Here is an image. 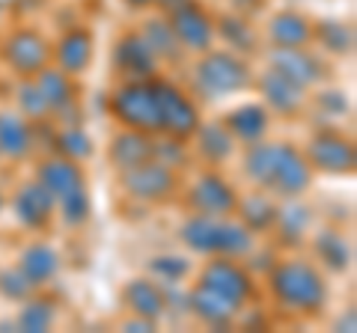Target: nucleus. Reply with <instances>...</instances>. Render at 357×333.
Wrapping results in <instances>:
<instances>
[{
	"instance_id": "1",
	"label": "nucleus",
	"mask_w": 357,
	"mask_h": 333,
	"mask_svg": "<svg viewBox=\"0 0 357 333\" xmlns=\"http://www.w3.org/2000/svg\"><path fill=\"white\" fill-rule=\"evenodd\" d=\"M244 176L253 187L268 191L271 196L298 199L307 194L316 179V170L310 166L304 149L286 140H259L248 146L244 155Z\"/></svg>"
},
{
	"instance_id": "2",
	"label": "nucleus",
	"mask_w": 357,
	"mask_h": 333,
	"mask_svg": "<svg viewBox=\"0 0 357 333\" xmlns=\"http://www.w3.org/2000/svg\"><path fill=\"white\" fill-rule=\"evenodd\" d=\"M268 292L277 304L298 316H316L328 304V280L310 259H280L268 271Z\"/></svg>"
},
{
	"instance_id": "3",
	"label": "nucleus",
	"mask_w": 357,
	"mask_h": 333,
	"mask_svg": "<svg viewBox=\"0 0 357 333\" xmlns=\"http://www.w3.org/2000/svg\"><path fill=\"white\" fill-rule=\"evenodd\" d=\"M36 179L48 187L54 196V206H57L60 220L69 229L84 226L93 212V199H89V187H86V173L81 161H72L66 155H54V158H45L36 170Z\"/></svg>"
},
{
	"instance_id": "4",
	"label": "nucleus",
	"mask_w": 357,
	"mask_h": 333,
	"mask_svg": "<svg viewBox=\"0 0 357 333\" xmlns=\"http://www.w3.org/2000/svg\"><path fill=\"white\" fill-rule=\"evenodd\" d=\"M178 238L197 256H232L244 259L253 250V232L241 220L191 215L178 229Z\"/></svg>"
},
{
	"instance_id": "5",
	"label": "nucleus",
	"mask_w": 357,
	"mask_h": 333,
	"mask_svg": "<svg viewBox=\"0 0 357 333\" xmlns=\"http://www.w3.org/2000/svg\"><path fill=\"white\" fill-rule=\"evenodd\" d=\"M194 86L203 98H229L253 86L250 63L229 48H208L194 63Z\"/></svg>"
},
{
	"instance_id": "6",
	"label": "nucleus",
	"mask_w": 357,
	"mask_h": 333,
	"mask_svg": "<svg viewBox=\"0 0 357 333\" xmlns=\"http://www.w3.org/2000/svg\"><path fill=\"white\" fill-rule=\"evenodd\" d=\"M107 114L122 128L161 137V104H158V93H155V75L119 84L107 95Z\"/></svg>"
},
{
	"instance_id": "7",
	"label": "nucleus",
	"mask_w": 357,
	"mask_h": 333,
	"mask_svg": "<svg viewBox=\"0 0 357 333\" xmlns=\"http://www.w3.org/2000/svg\"><path fill=\"white\" fill-rule=\"evenodd\" d=\"M0 60L18 81H24V77H36L54 63V45L42 30L18 24L6 33L3 45H0Z\"/></svg>"
},
{
	"instance_id": "8",
	"label": "nucleus",
	"mask_w": 357,
	"mask_h": 333,
	"mask_svg": "<svg viewBox=\"0 0 357 333\" xmlns=\"http://www.w3.org/2000/svg\"><path fill=\"white\" fill-rule=\"evenodd\" d=\"M119 185L131 199L137 203H149V206H161L167 199H173L178 191V173L176 166L164 164L158 158H149L131 170L119 173Z\"/></svg>"
},
{
	"instance_id": "9",
	"label": "nucleus",
	"mask_w": 357,
	"mask_h": 333,
	"mask_svg": "<svg viewBox=\"0 0 357 333\" xmlns=\"http://www.w3.org/2000/svg\"><path fill=\"white\" fill-rule=\"evenodd\" d=\"M167 24H170L173 36L178 42V48L203 54L208 48H215V15L199 3V0H178L176 6L167 9Z\"/></svg>"
},
{
	"instance_id": "10",
	"label": "nucleus",
	"mask_w": 357,
	"mask_h": 333,
	"mask_svg": "<svg viewBox=\"0 0 357 333\" xmlns=\"http://www.w3.org/2000/svg\"><path fill=\"white\" fill-rule=\"evenodd\" d=\"M155 93H158L161 104V137H170L178 143H191V137L199 128V107L185 90H178L176 84L155 77Z\"/></svg>"
},
{
	"instance_id": "11",
	"label": "nucleus",
	"mask_w": 357,
	"mask_h": 333,
	"mask_svg": "<svg viewBox=\"0 0 357 333\" xmlns=\"http://www.w3.org/2000/svg\"><path fill=\"white\" fill-rule=\"evenodd\" d=\"M197 283L211 288V292L223 295L227 301H232L238 309L248 304L253 297V292H256L253 274L244 268L241 259H232V256H208L206 265L199 268Z\"/></svg>"
},
{
	"instance_id": "12",
	"label": "nucleus",
	"mask_w": 357,
	"mask_h": 333,
	"mask_svg": "<svg viewBox=\"0 0 357 333\" xmlns=\"http://www.w3.org/2000/svg\"><path fill=\"white\" fill-rule=\"evenodd\" d=\"M307 161L316 173L325 176H349L354 173L357 155H354V143L337 128H321L310 137L307 143Z\"/></svg>"
},
{
	"instance_id": "13",
	"label": "nucleus",
	"mask_w": 357,
	"mask_h": 333,
	"mask_svg": "<svg viewBox=\"0 0 357 333\" xmlns=\"http://www.w3.org/2000/svg\"><path fill=\"white\" fill-rule=\"evenodd\" d=\"M188 206L197 215H208V217H232L238 206V191L236 185L211 166V170L199 173L197 182L188 187Z\"/></svg>"
},
{
	"instance_id": "14",
	"label": "nucleus",
	"mask_w": 357,
	"mask_h": 333,
	"mask_svg": "<svg viewBox=\"0 0 357 333\" xmlns=\"http://www.w3.org/2000/svg\"><path fill=\"white\" fill-rule=\"evenodd\" d=\"M253 86L262 93V104L268 107V114L292 119L307 104V90L304 86L295 84L292 77H286L283 72H277L274 65L271 69H265V72H259V77L253 75Z\"/></svg>"
},
{
	"instance_id": "15",
	"label": "nucleus",
	"mask_w": 357,
	"mask_h": 333,
	"mask_svg": "<svg viewBox=\"0 0 357 333\" xmlns=\"http://www.w3.org/2000/svg\"><path fill=\"white\" fill-rule=\"evenodd\" d=\"M9 203H13L15 220L24 229H30V232H45V229L54 224V217H57L54 196H51V191L39 179L18 185Z\"/></svg>"
},
{
	"instance_id": "16",
	"label": "nucleus",
	"mask_w": 357,
	"mask_h": 333,
	"mask_svg": "<svg viewBox=\"0 0 357 333\" xmlns=\"http://www.w3.org/2000/svg\"><path fill=\"white\" fill-rule=\"evenodd\" d=\"M96 60V36L89 27H69L54 45V63L69 77H81Z\"/></svg>"
},
{
	"instance_id": "17",
	"label": "nucleus",
	"mask_w": 357,
	"mask_h": 333,
	"mask_svg": "<svg viewBox=\"0 0 357 333\" xmlns=\"http://www.w3.org/2000/svg\"><path fill=\"white\" fill-rule=\"evenodd\" d=\"M114 65L126 81H140V77H152L158 72V57L140 36V30H128L114 45Z\"/></svg>"
},
{
	"instance_id": "18",
	"label": "nucleus",
	"mask_w": 357,
	"mask_h": 333,
	"mask_svg": "<svg viewBox=\"0 0 357 333\" xmlns=\"http://www.w3.org/2000/svg\"><path fill=\"white\" fill-rule=\"evenodd\" d=\"M220 125L229 131L236 143L253 146V143L265 140L268 131H271V114H268V107L262 102H248V104L232 107L229 114H223Z\"/></svg>"
},
{
	"instance_id": "19",
	"label": "nucleus",
	"mask_w": 357,
	"mask_h": 333,
	"mask_svg": "<svg viewBox=\"0 0 357 333\" xmlns=\"http://www.w3.org/2000/svg\"><path fill=\"white\" fill-rule=\"evenodd\" d=\"M271 65L286 77H292L304 90L316 86L325 77V63L310 48H271Z\"/></svg>"
},
{
	"instance_id": "20",
	"label": "nucleus",
	"mask_w": 357,
	"mask_h": 333,
	"mask_svg": "<svg viewBox=\"0 0 357 333\" xmlns=\"http://www.w3.org/2000/svg\"><path fill=\"white\" fill-rule=\"evenodd\" d=\"M268 39H271V48H310L312 21L298 9H277L268 18Z\"/></svg>"
},
{
	"instance_id": "21",
	"label": "nucleus",
	"mask_w": 357,
	"mask_h": 333,
	"mask_svg": "<svg viewBox=\"0 0 357 333\" xmlns=\"http://www.w3.org/2000/svg\"><path fill=\"white\" fill-rule=\"evenodd\" d=\"M122 307L131 309V316H140V318H152L158 321L167 309V297H164V288L161 283H155L152 277H134L122 286Z\"/></svg>"
},
{
	"instance_id": "22",
	"label": "nucleus",
	"mask_w": 357,
	"mask_h": 333,
	"mask_svg": "<svg viewBox=\"0 0 357 333\" xmlns=\"http://www.w3.org/2000/svg\"><path fill=\"white\" fill-rule=\"evenodd\" d=\"M15 268L24 274V280L33 288H39V286L51 283L54 277H57V271H60V253L54 250L51 244H45V241H33V244H27V247L21 250Z\"/></svg>"
},
{
	"instance_id": "23",
	"label": "nucleus",
	"mask_w": 357,
	"mask_h": 333,
	"mask_svg": "<svg viewBox=\"0 0 357 333\" xmlns=\"http://www.w3.org/2000/svg\"><path fill=\"white\" fill-rule=\"evenodd\" d=\"M107 155H110V164L116 170H131L143 161H149L155 155V140L152 134H143V131H131V128H122L119 134L110 140L107 146Z\"/></svg>"
},
{
	"instance_id": "24",
	"label": "nucleus",
	"mask_w": 357,
	"mask_h": 333,
	"mask_svg": "<svg viewBox=\"0 0 357 333\" xmlns=\"http://www.w3.org/2000/svg\"><path fill=\"white\" fill-rule=\"evenodd\" d=\"M188 307L194 309V316L199 321H206L211 327H227V325H232V318L238 316L236 304L227 301V297L218 295V292H211V288L199 286V283L191 288V295H188Z\"/></svg>"
},
{
	"instance_id": "25",
	"label": "nucleus",
	"mask_w": 357,
	"mask_h": 333,
	"mask_svg": "<svg viewBox=\"0 0 357 333\" xmlns=\"http://www.w3.org/2000/svg\"><path fill=\"white\" fill-rule=\"evenodd\" d=\"M30 149H33L30 119H24L18 110H0V155L21 161L30 155Z\"/></svg>"
},
{
	"instance_id": "26",
	"label": "nucleus",
	"mask_w": 357,
	"mask_h": 333,
	"mask_svg": "<svg viewBox=\"0 0 357 333\" xmlns=\"http://www.w3.org/2000/svg\"><path fill=\"white\" fill-rule=\"evenodd\" d=\"M36 86L42 90L45 102H48V110L51 114H69V110L75 107V77H69L66 72H60L57 65H48V69H42L36 77Z\"/></svg>"
},
{
	"instance_id": "27",
	"label": "nucleus",
	"mask_w": 357,
	"mask_h": 333,
	"mask_svg": "<svg viewBox=\"0 0 357 333\" xmlns=\"http://www.w3.org/2000/svg\"><path fill=\"white\" fill-rule=\"evenodd\" d=\"M236 215L241 217V224L248 226L250 232H268V229H274L280 208H277L271 194L256 187V191H250L248 196H238Z\"/></svg>"
},
{
	"instance_id": "28",
	"label": "nucleus",
	"mask_w": 357,
	"mask_h": 333,
	"mask_svg": "<svg viewBox=\"0 0 357 333\" xmlns=\"http://www.w3.org/2000/svg\"><path fill=\"white\" fill-rule=\"evenodd\" d=\"M312 250H316L319 268H328L331 274H342L351 265V244L337 229H319L312 238Z\"/></svg>"
},
{
	"instance_id": "29",
	"label": "nucleus",
	"mask_w": 357,
	"mask_h": 333,
	"mask_svg": "<svg viewBox=\"0 0 357 333\" xmlns=\"http://www.w3.org/2000/svg\"><path fill=\"white\" fill-rule=\"evenodd\" d=\"M191 140H197L199 158H203L208 166L227 164V161L232 158V152H236V140H232V134L220 125V122H208V125H203V122H199L197 134H194Z\"/></svg>"
},
{
	"instance_id": "30",
	"label": "nucleus",
	"mask_w": 357,
	"mask_h": 333,
	"mask_svg": "<svg viewBox=\"0 0 357 333\" xmlns=\"http://www.w3.org/2000/svg\"><path fill=\"white\" fill-rule=\"evenodd\" d=\"M312 42H316L321 51L345 57V54H351V48H354V30L349 21H342V18L312 21Z\"/></svg>"
},
{
	"instance_id": "31",
	"label": "nucleus",
	"mask_w": 357,
	"mask_h": 333,
	"mask_svg": "<svg viewBox=\"0 0 357 333\" xmlns=\"http://www.w3.org/2000/svg\"><path fill=\"white\" fill-rule=\"evenodd\" d=\"M215 36L223 39L227 48L241 54V57L256 51V33L244 15H223L220 21H215Z\"/></svg>"
},
{
	"instance_id": "32",
	"label": "nucleus",
	"mask_w": 357,
	"mask_h": 333,
	"mask_svg": "<svg viewBox=\"0 0 357 333\" xmlns=\"http://www.w3.org/2000/svg\"><path fill=\"white\" fill-rule=\"evenodd\" d=\"M21 313L15 318L18 330L24 333H45L54 327V318H57V309H54L51 301H42V297H27V301H21Z\"/></svg>"
},
{
	"instance_id": "33",
	"label": "nucleus",
	"mask_w": 357,
	"mask_h": 333,
	"mask_svg": "<svg viewBox=\"0 0 357 333\" xmlns=\"http://www.w3.org/2000/svg\"><path fill=\"white\" fill-rule=\"evenodd\" d=\"M140 36L146 39V45L152 48V54L158 60H176L178 57V42H176V36H173V30H170V24H167V18H152V21H146L143 24V30H140Z\"/></svg>"
},
{
	"instance_id": "34",
	"label": "nucleus",
	"mask_w": 357,
	"mask_h": 333,
	"mask_svg": "<svg viewBox=\"0 0 357 333\" xmlns=\"http://www.w3.org/2000/svg\"><path fill=\"white\" fill-rule=\"evenodd\" d=\"M18 114L24 116V119H48L51 116V110H48V102H45V95L42 90L36 86V81L33 77H24V81L18 84Z\"/></svg>"
},
{
	"instance_id": "35",
	"label": "nucleus",
	"mask_w": 357,
	"mask_h": 333,
	"mask_svg": "<svg viewBox=\"0 0 357 333\" xmlns=\"http://www.w3.org/2000/svg\"><path fill=\"white\" fill-rule=\"evenodd\" d=\"M149 274L155 283L161 286H173V283H182L188 274H191V262L185 256H170V253H164V256H155L149 262Z\"/></svg>"
},
{
	"instance_id": "36",
	"label": "nucleus",
	"mask_w": 357,
	"mask_h": 333,
	"mask_svg": "<svg viewBox=\"0 0 357 333\" xmlns=\"http://www.w3.org/2000/svg\"><path fill=\"white\" fill-rule=\"evenodd\" d=\"M310 208H304V206H289V208H283L280 215H277V229H280V235H283V241L286 244H295V241H301L307 235V229H310Z\"/></svg>"
},
{
	"instance_id": "37",
	"label": "nucleus",
	"mask_w": 357,
	"mask_h": 333,
	"mask_svg": "<svg viewBox=\"0 0 357 333\" xmlns=\"http://www.w3.org/2000/svg\"><path fill=\"white\" fill-rule=\"evenodd\" d=\"M93 137L86 134L84 128H63L60 134H57V152L66 155V158H72V161H86L89 155H93Z\"/></svg>"
},
{
	"instance_id": "38",
	"label": "nucleus",
	"mask_w": 357,
	"mask_h": 333,
	"mask_svg": "<svg viewBox=\"0 0 357 333\" xmlns=\"http://www.w3.org/2000/svg\"><path fill=\"white\" fill-rule=\"evenodd\" d=\"M33 292V286L24 280V274L18 268H0V297H6V301H27Z\"/></svg>"
},
{
	"instance_id": "39",
	"label": "nucleus",
	"mask_w": 357,
	"mask_h": 333,
	"mask_svg": "<svg viewBox=\"0 0 357 333\" xmlns=\"http://www.w3.org/2000/svg\"><path fill=\"white\" fill-rule=\"evenodd\" d=\"M128 9H137V13H143V9H152V6H158V9H170V6H176L178 0H122Z\"/></svg>"
},
{
	"instance_id": "40",
	"label": "nucleus",
	"mask_w": 357,
	"mask_h": 333,
	"mask_svg": "<svg viewBox=\"0 0 357 333\" xmlns=\"http://www.w3.org/2000/svg\"><path fill=\"white\" fill-rule=\"evenodd\" d=\"M265 0H232V6L241 9V13H256V9H262Z\"/></svg>"
},
{
	"instance_id": "41",
	"label": "nucleus",
	"mask_w": 357,
	"mask_h": 333,
	"mask_svg": "<svg viewBox=\"0 0 357 333\" xmlns=\"http://www.w3.org/2000/svg\"><path fill=\"white\" fill-rule=\"evenodd\" d=\"M6 203H9V199H6V194L0 191V212H3V208H6Z\"/></svg>"
},
{
	"instance_id": "42",
	"label": "nucleus",
	"mask_w": 357,
	"mask_h": 333,
	"mask_svg": "<svg viewBox=\"0 0 357 333\" xmlns=\"http://www.w3.org/2000/svg\"><path fill=\"white\" fill-rule=\"evenodd\" d=\"M0 15H3V3H0Z\"/></svg>"
}]
</instances>
